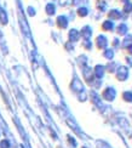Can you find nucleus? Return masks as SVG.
<instances>
[{"mask_svg": "<svg viewBox=\"0 0 132 148\" xmlns=\"http://www.w3.org/2000/svg\"><path fill=\"white\" fill-rule=\"evenodd\" d=\"M58 24L61 27H66L67 26V20L64 17H58Z\"/></svg>", "mask_w": 132, "mask_h": 148, "instance_id": "nucleus-2", "label": "nucleus"}, {"mask_svg": "<svg viewBox=\"0 0 132 148\" xmlns=\"http://www.w3.org/2000/svg\"><path fill=\"white\" fill-rule=\"evenodd\" d=\"M0 18H3V23H6V15L3 9H0Z\"/></svg>", "mask_w": 132, "mask_h": 148, "instance_id": "nucleus-3", "label": "nucleus"}, {"mask_svg": "<svg viewBox=\"0 0 132 148\" xmlns=\"http://www.w3.org/2000/svg\"><path fill=\"white\" fill-rule=\"evenodd\" d=\"M78 14H79L80 16H86V14H87V10H86V9H79Z\"/></svg>", "mask_w": 132, "mask_h": 148, "instance_id": "nucleus-4", "label": "nucleus"}, {"mask_svg": "<svg viewBox=\"0 0 132 148\" xmlns=\"http://www.w3.org/2000/svg\"><path fill=\"white\" fill-rule=\"evenodd\" d=\"M46 11H47V14H49V15L55 14V6H53L52 4H49V5L46 6Z\"/></svg>", "mask_w": 132, "mask_h": 148, "instance_id": "nucleus-1", "label": "nucleus"}, {"mask_svg": "<svg viewBox=\"0 0 132 148\" xmlns=\"http://www.w3.org/2000/svg\"><path fill=\"white\" fill-rule=\"evenodd\" d=\"M122 1H127V0H122Z\"/></svg>", "mask_w": 132, "mask_h": 148, "instance_id": "nucleus-5", "label": "nucleus"}]
</instances>
